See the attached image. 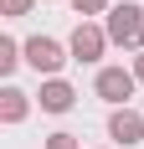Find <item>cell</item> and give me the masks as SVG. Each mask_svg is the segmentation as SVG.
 Listing matches in <instances>:
<instances>
[{"mask_svg": "<svg viewBox=\"0 0 144 149\" xmlns=\"http://www.w3.org/2000/svg\"><path fill=\"white\" fill-rule=\"evenodd\" d=\"M108 134H113L118 144H139V139H144V118L134 113V108H113V118H108Z\"/></svg>", "mask_w": 144, "mask_h": 149, "instance_id": "5", "label": "cell"}, {"mask_svg": "<svg viewBox=\"0 0 144 149\" xmlns=\"http://www.w3.org/2000/svg\"><path fill=\"white\" fill-rule=\"evenodd\" d=\"M72 10L77 15H98V10H108V0H72Z\"/></svg>", "mask_w": 144, "mask_h": 149, "instance_id": "9", "label": "cell"}, {"mask_svg": "<svg viewBox=\"0 0 144 149\" xmlns=\"http://www.w3.org/2000/svg\"><path fill=\"white\" fill-rule=\"evenodd\" d=\"M0 118H5V123H21V118H26V93H21V88H5V93H0Z\"/></svg>", "mask_w": 144, "mask_h": 149, "instance_id": "7", "label": "cell"}, {"mask_svg": "<svg viewBox=\"0 0 144 149\" xmlns=\"http://www.w3.org/2000/svg\"><path fill=\"white\" fill-rule=\"evenodd\" d=\"M134 82H139V77H134L129 67H103V72H98V98H103V103H113V108H129Z\"/></svg>", "mask_w": 144, "mask_h": 149, "instance_id": "2", "label": "cell"}, {"mask_svg": "<svg viewBox=\"0 0 144 149\" xmlns=\"http://www.w3.org/2000/svg\"><path fill=\"white\" fill-rule=\"evenodd\" d=\"M21 52H26V62L36 67V72H46V77H52V72H62V62H67V52H62L52 36H31Z\"/></svg>", "mask_w": 144, "mask_h": 149, "instance_id": "4", "label": "cell"}, {"mask_svg": "<svg viewBox=\"0 0 144 149\" xmlns=\"http://www.w3.org/2000/svg\"><path fill=\"white\" fill-rule=\"evenodd\" d=\"M134 77H139V82H144V52H139V62H134Z\"/></svg>", "mask_w": 144, "mask_h": 149, "instance_id": "12", "label": "cell"}, {"mask_svg": "<svg viewBox=\"0 0 144 149\" xmlns=\"http://www.w3.org/2000/svg\"><path fill=\"white\" fill-rule=\"evenodd\" d=\"M72 98H77V93H72L62 77H52V82L41 88V108H46V113H67V108H72Z\"/></svg>", "mask_w": 144, "mask_h": 149, "instance_id": "6", "label": "cell"}, {"mask_svg": "<svg viewBox=\"0 0 144 149\" xmlns=\"http://www.w3.org/2000/svg\"><path fill=\"white\" fill-rule=\"evenodd\" d=\"M15 62H26V52H21L10 36H0V72H15Z\"/></svg>", "mask_w": 144, "mask_h": 149, "instance_id": "8", "label": "cell"}, {"mask_svg": "<svg viewBox=\"0 0 144 149\" xmlns=\"http://www.w3.org/2000/svg\"><path fill=\"white\" fill-rule=\"evenodd\" d=\"M0 5H5V15H26L31 10V0H0Z\"/></svg>", "mask_w": 144, "mask_h": 149, "instance_id": "11", "label": "cell"}, {"mask_svg": "<svg viewBox=\"0 0 144 149\" xmlns=\"http://www.w3.org/2000/svg\"><path fill=\"white\" fill-rule=\"evenodd\" d=\"M108 41L113 46H144V10L139 5H113L108 10Z\"/></svg>", "mask_w": 144, "mask_h": 149, "instance_id": "1", "label": "cell"}, {"mask_svg": "<svg viewBox=\"0 0 144 149\" xmlns=\"http://www.w3.org/2000/svg\"><path fill=\"white\" fill-rule=\"evenodd\" d=\"M103 46H108V26H93V21H82V26L72 31V62H98Z\"/></svg>", "mask_w": 144, "mask_h": 149, "instance_id": "3", "label": "cell"}, {"mask_svg": "<svg viewBox=\"0 0 144 149\" xmlns=\"http://www.w3.org/2000/svg\"><path fill=\"white\" fill-rule=\"evenodd\" d=\"M46 149H77V134H52V139H46Z\"/></svg>", "mask_w": 144, "mask_h": 149, "instance_id": "10", "label": "cell"}]
</instances>
